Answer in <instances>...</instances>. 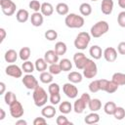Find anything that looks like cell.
<instances>
[{"instance_id":"obj_1","label":"cell","mask_w":125,"mask_h":125,"mask_svg":"<svg viewBox=\"0 0 125 125\" xmlns=\"http://www.w3.org/2000/svg\"><path fill=\"white\" fill-rule=\"evenodd\" d=\"M64 23L69 28H80L84 25L85 20H84L83 16H79L77 14L70 13V14L66 15V17L64 19Z\"/></svg>"},{"instance_id":"obj_2","label":"cell","mask_w":125,"mask_h":125,"mask_svg":"<svg viewBox=\"0 0 125 125\" xmlns=\"http://www.w3.org/2000/svg\"><path fill=\"white\" fill-rule=\"evenodd\" d=\"M32 98H33V102H34V104L38 107H41V106H44L48 100H49V97H48V94L47 92L41 87V86H38L36 89L33 90V94H32Z\"/></svg>"},{"instance_id":"obj_3","label":"cell","mask_w":125,"mask_h":125,"mask_svg":"<svg viewBox=\"0 0 125 125\" xmlns=\"http://www.w3.org/2000/svg\"><path fill=\"white\" fill-rule=\"evenodd\" d=\"M109 29V25L105 21H99L90 29V34L94 38H99L105 34Z\"/></svg>"},{"instance_id":"obj_4","label":"cell","mask_w":125,"mask_h":125,"mask_svg":"<svg viewBox=\"0 0 125 125\" xmlns=\"http://www.w3.org/2000/svg\"><path fill=\"white\" fill-rule=\"evenodd\" d=\"M91 37H92L91 34L86 31L79 32L74 39V47L77 50H81V51L85 50L91 41Z\"/></svg>"},{"instance_id":"obj_5","label":"cell","mask_w":125,"mask_h":125,"mask_svg":"<svg viewBox=\"0 0 125 125\" xmlns=\"http://www.w3.org/2000/svg\"><path fill=\"white\" fill-rule=\"evenodd\" d=\"M82 70H83V76L84 77H86L88 79H92V78L96 77V75L98 73V66L93 60L88 59L86 64Z\"/></svg>"},{"instance_id":"obj_6","label":"cell","mask_w":125,"mask_h":125,"mask_svg":"<svg viewBox=\"0 0 125 125\" xmlns=\"http://www.w3.org/2000/svg\"><path fill=\"white\" fill-rule=\"evenodd\" d=\"M0 6H1L2 13L5 16L11 17L16 13L17 5L12 0H0Z\"/></svg>"},{"instance_id":"obj_7","label":"cell","mask_w":125,"mask_h":125,"mask_svg":"<svg viewBox=\"0 0 125 125\" xmlns=\"http://www.w3.org/2000/svg\"><path fill=\"white\" fill-rule=\"evenodd\" d=\"M9 110H10L11 116L14 118H21L24 113L23 106L21 105V104L18 100L9 105Z\"/></svg>"},{"instance_id":"obj_8","label":"cell","mask_w":125,"mask_h":125,"mask_svg":"<svg viewBox=\"0 0 125 125\" xmlns=\"http://www.w3.org/2000/svg\"><path fill=\"white\" fill-rule=\"evenodd\" d=\"M21 82H22L23 86H24L26 89H28V90H34V89H36V88L39 86L37 79H36L35 76L32 75L31 73H26V74L22 77Z\"/></svg>"},{"instance_id":"obj_9","label":"cell","mask_w":125,"mask_h":125,"mask_svg":"<svg viewBox=\"0 0 125 125\" xmlns=\"http://www.w3.org/2000/svg\"><path fill=\"white\" fill-rule=\"evenodd\" d=\"M62 91L65 94V96L69 99H75L78 96V89L74 85V83L71 82L64 83L62 86Z\"/></svg>"},{"instance_id":"obj_10","label":"cell","mask_w":125,"mask_h":125,"mask_svg":"<svg viewBox=\"0 0 125 125\" xmlns=\"http://www.w3.org/2000/svg\"><path fill=\"white\" fill-rule=\"evenodd\" d=\"M87 60H88V58L82 52H77L73 55V62L77 69L82 70L87 62Z\"/></svg>"},{"instance_id":"obj_11","label":"cell","mask_w":125,"mask_h":125,"mask_svg":"<svg viewBox=\"0 0 125 125\" xmlns=\"http://www.w3.org/2000/svg\"><path fill=\"white\" fill-rule=\"evenodd\" d=\"M5 72H6L7 75H9L11 77H14V78H21L22 76V69L19 65L14 64V63L9 64L6 67Z\"/></svg>"},{"instance_id":"obj_12","label":"cell","mask_w":125,"mask_h":125,"mask_svg":"<svg viewBox=\"0 0 125 125\" xmlns=\"http://www.w3.org/2000/svg\"><path fill=\"white\" fill-rule=\"evenodd\" d=\"M103 56L104 58V60L108 62H113L116 61L117 59V51L113 48V47H107L104 50Z\"/></svg>"},{"instance_id":"obj_13","label":"cell","mask_w":125,"mask_h":125,"mask_svg":"<svg viewBox=\"0 0 125 125\" xmlns=\"http://www.w3.org/2000/svg\"><path fill=\"white\" fill-rule=\"evenodd\" d=\"M113 0H102V4H101V11L104 15H110L113 11Z\"/></svg>"},{"instance_id":"obj_14","label":"cell","mask_w":125,"mask_h":125,"mask_svg":"<svg viewBox=\"0 0 125 125\" xmlns=\"http://www.w3.org/2000/svg\"><path fill=\"white\" fill-rule=\"evenodd\" d=\"M44 16L41 14V12H34L33 14H31L30 16V22L33 26L35 27H38V26H41L43 24V21H44Z\"/></svg>"},{"instance_id":"obj_15","label":"cell","mask_w":125,"mask_h":125,"mask_svg":"<svg viewBox=\"0 0 125 125\" xmlns=\"http://www.w3.org/2000/svg\"><path fill=\"white\" fill-rule=\"evenodd\" d=\"M59 57L60 56L55 52V50H48L44 54V59L48 62V64H52V63L58 62H59Z\"/></svg>"},{"instance_id":"obj_16","label":"cell","mask_w":125,"mask_h":125,"mask_svg":"<svg viewBox=\"0 0 125 125\" xmlns=\"http://www.w3.org/2000/svg\"><path fill=\"white\" fill-rule=\"evenodd\" d=\"M56 108L54 106V104H49V105H44L43 108L41 109V114L42 116H44L45 118H53L56 115Z\"/></svg>"},{"instance_id":"obj_17","label":"cell","mask_w":125,"mask_h":125,"mask_svg":"<svg viewBox=\"0 0 125 125\" xmlns=\"http://www.w3.org/2000/svg\"><path fill=\"white\" fill-rule=\"evenodd\" d=\"M16 19H17V21L19 22H21V23L26 22L28 21V19H30L28 11L25 10V9H20V10H18L17 13H16Z\"/></svg>"},{"instance_id":"obj_18","label":"cell","mask_w":125,"mask_h":125,"mask_svg":"<svg viewBox=\"0 0 125 125\" xmlns=\"http://www.w3.org/2000/svg\"><path fill=\"white\" fill-rule=\"evenodd\" d=\"M103 53H104V51L98 45H93L89 50V54L92 57V59H94V60H100L103 56Z\"/></svg>"},{"instance_id":"obj_19","label":"cell","mask_w":125,"mask_h":125,"mask_svg":"<svg viewBox=\"0 0 125 125\" xmlns=\"http://www.w3.org/2000/svg\"><path fill=\"white\" fill-rule=\"evenodd\" d=\"M41 14L45 17H50L53 15L54 13V7L51 3L49 2H43L41 5V10H40Z\"/></svg>"},{"instance_id":"obj_20","label":"cell","mask_w":125,"mask_h":125,"mask_svg":"<svg viewBox=\"0 0 125 125\" xmlns=\"http://www.w3.org/2000/svg\"><path fill=\"white\" fill-rule=\"evenodd\" d=\"M86 106H88V105L86 104V103H85L81 98H79V99H77V100L74 102V104H73V110H74L75 113L80 114V113H82V112L85 110Z\"/></svg>"},{"instance_id":"obj_21","label":"cell","mask_w":125,"mask_h":125,"mask_svg":"<svg viewBox=\"0 0 125 125\" xmlns=\"http://www.w3.org/2000/svg\"><path fill=\"white\" fill-rule=\"evenodd\" d=\"M19 57V54L14 50V49H9L8 51H6L5 55H4V59L7 62H10V63H14L16 62L17 59Z\"/></svg>"},{"instance_id":"obj_22","label":"cell","mask_w":125,"mask_h":125,"mask_svg":"<svg viewBox=\"0 0 125 125\" xmlns=\"http://www.w3.org/2000/svg\"><path fill=\"white\" fill-rule=\"evenodd\" d=\"M100 121V115L95 112V111H92L91 113L87 114L86 117L84 118V122L88 125H92V124H97L98 122Z\"/></svg>"},{"instance_id":"obj_23","label":"cell","mask_w":125,"mask_h":125,"mask_svg":"<svg viewBox=\"0 0 125 125\" xmlns=\"http://www.w3.org/2000/svg\"><path fill=\"white\" fill-rule=\"evenodd\" d=\"M67 79L69 80V82L71 83H80L83 79V74H81L78 71H70L67 75Z\"/></svg>"},{"instance_id":"obj_24","label":"cell","mask_w":125,"mask_h":125,"mask_svg":"<svg viewBox=\"0 0 125 125\" xmlns=\"http://www.w3.org/2000/svg\"><path fill=\"white\" fill-rule=\"evenodd\" d=\"M72 109H73L72 104L67 101H63V102L60 103V104H59V110L62 114H68V113H70V111Z\"/></svg>"},{"instance_id":"obj_25","label":"cell","mask_w":125,"mask_h":125,"mask_svg":"<svg viewBox=\"0 0 125 125\" xmlns=\"http://www.w3.org/2000/svg\"><path fill=\"white\" fill-rule=\"evenodd\" d=\"M56 12L60 16H66V15H68L69 7H68V5L66 3H63V2L58 3L57 6H56Z\"/></svg>"},{"instance_id":"obj_26","label":"cell","mask_w":125,"mask_h":125,"mask_svg":"<svg viewBox=\"0 0 125 125\" xmlns=\"http://www.w3.org/2000/svg\"><path fill=\"white\" fill-rule=\"evenodd\" d=\"M47 64L48 62L45 61L44 58H39L35 61L34 62V65H35V69L38 71V72H43L47 69Z\"/></svg>"},{"instance_id":"obj_27","label":"cell","mask_w":125,"mask_h":125,"mask_svg":"<svg viewBox=\"0 0 125 125\" xmlns=\"http://www.w3.org/2000/svg\"><path fill=\"white\" fill-rule=\"evenodd\" d=\"M111 80L113 82H115L118 86H122V85H125V73H122V72H115L113 73L112 77H111Z\"/></svg>"},{"instance_id":"obj_28","label":"cell","mask_w":125,"mask_h":125,"mask_svg":"<svg viewBox=\"0 0 125 125\" xmlns=\"http://www.w3.org/2000/svg\"><path fill=\"white\" fill-rule=\"evenodd\" d=\"M79 12L81 14V16L83 17H88L92 14V6L89 3H82L79 6Z\"/></svg>"},{"instance_id":"obj_29","label":"cell","mask_w":125,"mask_h":125,"mask_svg":"<svg viewBox=\"0 0 125 125\" xmlns=\"http://www.w3.org/2000/svg\"><path fill=\"white\" fill-rule=\"evenodd\" d=\"M88 107L91 111L97 112L102 108V102L99 99H91V101L88 104Z\"/></svg>"},{"instance_id":"obj_30","label":"cell","mask_w":125,"mask_h":125,"mask_svg":"<svg viewBox=\"0 0 125 125\" xmlns=\"http://www.w3.org/2000/svg\"><path fill=\"white\" fill-rule=\"evenodd\" d=\"M67 51V47H66V44L62 41H59L55 44V52L59 55V56H62L66 53Z\"/></svg>"},{"instance_id":"obj_31","label":"cell","mask_w":125,"mask_h":125,"mask_svg":"<svg viewBox=\"0 0 125 125\" xmlns=\"http://www.w3.org/2000/svg\"><path fill=\"white\" fill-rule=\"evenodd\" d=\"M30 55H31V50L29 47H22L19 52V57L23 62L28 61V59L30 58Z\"/></svg>"},{"instance_id":"obj_32","label":"cell","mask_w":125,"mask_h":125,"mask_svg":"<svg viewBox=\"0 0 125 125\" xmlns=\"http://www.w3.org/2000/svg\"><path fill=\"white\" fill-rule=\"evenodd\" d=\"M39 79L44 84H50L53 82V74L49 71H43L40 73Z\"/></svg>"},{"instance_id":"obj_33","label":"cell","mask_w":125,"mask_h":125,"mask_svg":"<svg viewBox=\"0 0 125 125\" xmlns=\"http://www.w3.org/2000/svg\"><path fill=\"white\" fill-rule=\"evenodd\" d=\"M116 106H117V105L115 104L114 102H107V103H105L104 105V111L107 115H113Z\"/></svg>"},{"instance_id":"obj_34","label":"cell","mask_w":125,"mask_h":125,"mask_svg":"<svg viewBox=\"0 0 125 125\" xmlns=\"http://www.w3.org/2000/svg\"><path fill=\"white\" fill-rule=\"evenodd\" d=\"M60 65L62 71H70L72 68V62L68 59H62L60 61Z\"/></svg>"},{"instance_id":"obj_35","label":"cell","mask_w":125,"mask_h":125,"mask_svg":"<svg viewBox=\"0 0 125 125\" xmlns=\"http://www.w3.org/2000/svg\"><path fill=\"white\" fill-rule=\"evenodd\" d=\"M4 101H5V104L7 105H10L11 104H13L15 101H17V96L14 92L12 91H8L5 95H4Z\"/></svg>"},{"instance_id":"obj_36","label":"cell","mask_w":125,"mask_h":125,"mask_svg":"<svg viewBox=\"0 0 125 125\" xmlns=\"http://www.w3.org/2000/svg\"><path fill=\"white\" fill-rule=\"evenodd\" d=\"M21 69L25 73H32L34 71V69H35V65L29 61H25V62H22Z\"/></svg>"},{"instance_id":"obj_37","label":"cell","mask_w":125,"mask_h":125,"mask_svg":"<svg viewBox=\"0 0 125 125\" xmlns=\"http://www.w3.org/2000/svg\"><path fill=\"white\" fill-rule=\"evenodd\" d=\"M113 116L116 120H122L125 117V109L122 106H116Z\"/></svg>"},{"instance_id":"obj_38","label":"cell","mask_w":125,"mask_h":125,"mask_svg":"<svg viewBox=\"0 0 125 125\" xmlns=\"http://www.w3.org/2000/svg\"><path fill=\"white\" fill-rule=\"evenodd\" d=\"M44 36L48 41H54L58 38V32L55 29H48L44 33Z\"/></svg>"},{"instance_id":"obj_39","label":"cell","mask_w":125,"mask_h":125,"mask_svg":"<svg viewBox=\"0 0 125 125\" xmlns=\"http://www.w3.org/2000/svg\"><path fill=\"white\" fill-rule=\"evenodd\" d=\"M48 69H49V72H51L53 75H58V74H60V73L62 71V68H61L60 63H58V62L50 64Z\"/></svg>"},{"instance_id":"obj_40","label":"cell","mask_w":125,"mask_h":125,"mask_svg":"<svg viewBox=\"0 0 125 125\" xmlns=\"http://www.w3.org/2000/svg\"><path fill=\"white\" fill-rule=\"evenodd\" d=\"M118 87H119V86H118L115 82H113L112 80H111V81H109V80H108V83H107V86H106L105 92H106V93H108V94L115 93V92L118 90Z\"/></svg>"},{"instance_id":"obj_41","label":"cell","mask_w":125,"mask_h":125,"mask_svg":"<svg viewBox=\"0 0 125 125\" xmlns=\"http://www.w3.org/2000/svg\"><path fill=\"white\" fill-rule=\"evenodd\" d=\"M56 123L57 125H71L72 123L67 119V117H65L64 114H61L57 117L56 119Z\"/></svg>"},{"instance_id":"obj_42","label":"cell","mask_w":125,"mask_h":125,"mask_svg":"<svg viewBox=\"0 0 125 125\" xmlns=\"http://www.w3.org/2000/svg\"><path fill=\"white\" fill-rule=\"evenodd\" d=\"M41 5H42V3H40L38 0H31L28 4L29 8L34 12H39L41 10Z\"/></svg>"},{"instance_id":"obj_43","label":"cell","mask_w":125,"mask_h":125,"mask_svg":"<svg viewBox=\"0 0 125 125\" xmlns=\"http://www.w3.org/2000/svg\"><path fill=\"white\" fill-rule=\"evenodd\" d=\"M48 92H49V94L60 93V85L58 83H55V82L50 83L49 86H48Z\"/></svg>"},{"instance_id":"obj_44","label":"cell","mask_w":125,"mask_h":125,"mask_svg":"<svg viewBox=\"0 0 125 125\" xmlns=\"http://www.w3.org/2000/svg\"><path fill=\"white\" fill-rule=\"evenodd\" d=\"M49 101L51 103V104H59L60 102H61V95L60 93H57V94H50V97H49Z\"/></svg>"},{"instance_id":"obj_45","label":"cell","mask_w":125,"mask_h":125,"mask_svg":"<svg viewBox=\"0 0 125 125\" xmlns=\"http://www.w3.org/2000/svg\"><path fill=\"white\" fill-rule=\"evenodd\" d=\"M89 90L91 93H97L100 91V86H99V79L98 80H93L89 84Z\"/></svg>"},{"instance_id":"obj_46","label":"cell","mask_w":125,"mask_h":125,"mask_svg":"<svg viewBox=\"0 0 125 125\" xmlns=\"http://www.w3.org/2000/svg\"><path fill=\"white\" fill-rule=\"evenodd\" d=\"M117 23L120 27H125V11H122L117 16Z\"/></svg>"},{"instance_id":"obj_47","label":"cell","mask_w":125,"mask_h":125,"mask_svg":"<svg viewBox=\"0 0 125 125\" xmlns=\"http://www.w3.org/2000/svg\"><path fill=\"white\" fill-rule=\"evenodd\" d=\"M108 80L107 79H99V86H100V91H104L106 89Z\"/></svg>"},{"instance_id":"obj_48","label":"cell","mask_w":125,"mask_h":125,"mask_svg":"<svg viewBox=\"0 0 125 125\" xmlns=\"http://www.w3.org/2000/svg\"><path fill=\"white\" fill-rule=\"evenodd\" d=\"M46 123H47V120L44 116L43 117H36L33 120V125H41V124H46Z\"/></svg>"},{"instance_id":"obj_49","label":"cell","mask_w":125,"mask_h":125,"mask_svg":"<svg viewBox=\"0 0 125 125\" xmlns=\"http://www.w3.org/2000/svg\"><path fill=\"white\" fill-rule=\"evenodd\" d=\"M117 52L120 55H125V41L120 42L117 46Z\"/></svg>"},{"instance_id":"obj_50","label":"cell","mask_w":125,"mask_h":125,"mask_svg":"<svg viewBox=\"0 0 125 125\" xmlns=\"http://www.w3.org/2000/svg\"><path fill=\"white\" fill-rule=\"evenodd\" d=\"M85 103H86V104L88 105V104H89V102L91 101V97H90V95L88 94V93H83L82 95H81V97H80Z\"/></svg>"},{"instance_id":"obj_51","label":"cell","mask_w":125,"mask_h":125,"mask_svg":"<svg viewBox=\"0 0 125 125\" xmlns=\"http://www.w3.org/2000/svg\"><path fill=\"white\" fill-rule=\"evenodd\" d=\"M0 35H1V37H0V43H2L4 41V39L6 38V30L3 27L0 28Z\"/></svg>"},{"instance_id":"obj_52","label":"cell","mask_w":125,"mask_h":125,"mask_svg":"<svg viewBox=\"0 0 125 125\" xmlns=\"http://www.w3.org/2000/svg\"><path fill=\"white\" fill-rule=\"evenodd\" d=\"M6 90V85L4 82H0V95H3Z\"/></svg>"},{"instance_id":"obj_53","label":"cell","mask_w":125,"mask_h":125,"mask_svg":"<svg viewBox=\"0 0 125 125\" xmlns=\"http://www.w3.org/2000/svg\"><path fill=\"white\" fill-rule=\"evenodd\" d=\"M16 125H27V122L23 119H19L18 121H16Z\"/></svg>"},{"instance_id":"obj_54","label":"cell","mask_w":125,"mask_h":125,"mask_svg":"<svg viewBox=\"0 0 125 125\" xmlns=\"http://www.w3.org/2000/svg\"><path fill=\"white\" fill-rule=\"evenodd\" d=\"M6 117V112L3 108H0V120H3Z\"/></svg>"},{"instance_id":"obj_55","label":"cell","mask_w":125,"mask_h":125,"mask_svg":"<svg viewBox=\"0 0 125 125\" xmlns=\"http://www.w3.org/2000/svg\"><path fill=\"white\" fill-rule=\"evenodd\" d=\"M118 5L120 8L125 9V0H118Z\"/></svg>"},{"instance_id":"obj_56","label":"cell","mask_w":125,"mask_h":125,"mask_svg":"<svg viewBox=\"0 0 125 125\" xmlns=\"http://www.w3.org/2000/svg\"><path fill=\"white\" fill-rule=\"evenodd\" d=\"M91 1H93V2H94V1H98V0H91Z\"/></svg>"}]
</instances>
